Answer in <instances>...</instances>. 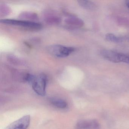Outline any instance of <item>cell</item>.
Here are the masks:
<instances>
[{
    "label": "cell",
    "instance_id": "obj_1",
    "mask_svg": "<svg viewBox=\"0 0 129 129\" xmlns=\"http://www.w3.org/2000/svg\"><path fill=\"white\" fill-rule=\"evenodd\" d=\"M47 83V77L45 75L42 74L35 76L31 84L33 90L37 94L44 96L46 94Z\"/></svg>",
    "mask_w": 129,
    "mask_h": 129
},
{
    "label": "cell",
    "instance_id": "obj_2",
    "mask_svg": "<svg viewBox=\"0 0 129 129\" xmlns=\"http://www.w3.org/2000/svg\"><path fill=\"white\" fill-rule=\"evenodd\" d=\"M48 49L51 55L58 58L67 57L75 50L73 47L59 45H52L49 47Z\"/></svg>",
    "mask_w": 129,
    "mask_h": 129
},
{
    "label": "cell",
    "instance_id": "obj_3",
    "mask_svg": "<svg viewBox=\"0 0 129 129\" xmlns=\"http://www.w3.org/2000/svg\"><path fill=\"white\" fill-rule=\"evenodd\" d=\"M1 22L4 24L17 25L32 29H39L42 27L41 24L30 21L5 19L1 20Z\"/></svg>",
    "mask_w": 129,
    "mask_h": 129
},
{
    "label": "cell",
    "instance_id": "obj_4",
    "mask_svg": "<svg viewBox=\"0 0 129 129\" xmlns=\"http://www.w3.org/2000/svg\"><path fill=\"white\" fill-rule=\"evenodd\" d=\"M30 121L29 115H25L8 125L4 129H27Z\"/></svg>",
    "mask_w": 129,
    "mask_h": 129
},
{
    "label": "cell",
    "instance_id": "obj_5",
    "mask_svg": "<svg viewBox=\"0 0 129 129\" xmlns=\"http://www.w3.org/2000/svg\"><path fill=\"white\" fill-rule=\"evenodd\" d=\"M99 123L96 120H89L80 121L77 125V129H99Z\"/></svg>",
    "mask_w": 129,
    "mask_h": 129
},
{
    "label": "cell",
    "instance_id": "obj_6",
    "mask_svg": "<svg viewBox=\"0 0 129 129\" xmlns=\"http://www.w3.org/2000/svg\"><path fill=\"white\" fill-rule=\"evenodd\" d=\"M102 56L106 59L114 63L120 62V53L112 50H104L101 52Z\"/></svg>",
    "mask_w": 129,
    "mask_h": 129
},
{
    "label": "cell",
    "instance_id": "obj_7",
    "mask_svg": "<svg viewBox=\"0 0 129 129\" xmlns=\"http://www.w3.org/2000/svg\"><path fill=\"white\" fill-rule=\"evenodd\" d=\"M49 101L53 106L58 108L64 109L68 107V104L66 102L61 99L51 98L49 99Z\"/></svg>",
    "mask_w": 129,
    "mask_h": 129
},
{
    "label": "cell",
    "instance_id": "obj_8",
    "mask_svg": "<svg viewBox=\"0 0 129 129\" xmlns=\"http://www.w3.org/2000/svg\"><path fill=\"white\" fill-rule=\"evenodd\" d=\"M65 21L66 24L79 27H82L84 24L83 21L82 19L75 16L66 19Z\"/></svg>",
    "mask_w": 129,
    "mask_h": 129
},
{
    "label": "cell",
    "instance_id": "obj_9",
    "mask_svg": "<svg viewBox=\"0 0 129 129\" xmlns=\"http://www.w3.org/2000/svg\"><path fill=\"white\" fill-rule=\"evenodd\" d=\"M106 39L110 42L114 43H120L123 42L125 40L124 38L117 37L115 35L111 33H109L106 35Z\"/></svg>",
    "mask_w": 129,
    "mask_h": 129
},
{
    "label": "cell",
    "instance_id": "obj_10",
    "mask_svg": "<svg viewBox=\"0 0 129 129\" xmlns=\"http://www.w3.org/2000/svg\"><path fill=\"white\" fill-rule=\"evenodd\" d=\"M78 2L79 5L84 9H92L95 7L93 3L89 1H78Z\"/></svg>",
    "mask_w": 129,
    "mask_h": 129
},
{
    "label": "cell",
    "instance_id": "obj_11",
    "mask_svg": "<svg viewBox=\"0 0 129 129\" xmlns=\"http://www.w3.org/2000/svg\"><path fill=\"white\" fill-rule=\"evenodd\" d=\"M45 21L48 24H59L61 22V19L60 18L56 16H48L46 17Z\"/></svg>",
    "mask_w": 129,
    "mask_h": 129
},
{
    "label": "cell",
    "instance_id": "obj_12",
    "mask_svg": "<svg viewBox=\"0 0 129 129\" xmlns=\"http://www.w3.org/2000/svg\"><path fill=\"white\" fill-rule=\"evenodd\" d=\"M21 18L27 19H35L37 18V16L35 13L30 12H24L21 14L20 15Z\"/></svg>",
    "mask_w": 129,
    "mask_h": 129
},
{
    "label": "cell",
    "instance_id": "obj_13",
    "mask_svg": "<svg viewBox=\"0 0 129 129\" xmlns=\"http://www.w3.org/2000/svg\"><path fill=\"white\" fill-rule=\"evenodd\" d=\"M120 62L129 64V54L120 53Z\"/></svg>",
    "mask_w": 129,
    "mask_h": 129
},
{
    "label": "cell",
    "instance_id": "obj_14",
    "mask_svg": "<svg viewBox=\"0 0 129 129\" xmlns=\"http://www.w3.org/2000/svg\"><path fill=\"white\" fill-rule=\"evenodd\" d=\"M126 5L128 7V8H129V1H126Z\"/></svg>",
    "mask_w": 129,
    "mask_h": 129
}]
</instances>
